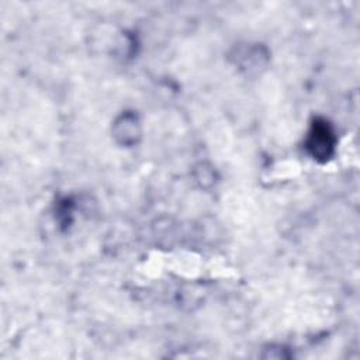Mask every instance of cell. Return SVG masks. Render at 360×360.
<instances>
[{
  "mask_svg": "<svg viewBox=\"0 0 360 360\" xmlns=\"http://www.w3.org/2000/svg\"><path fill=\"white\" fill-rule=\"evenodd\" d=\"M308 146L315 158H326L333 149V134L325 124H314Z\"/></svg>",
  "mask_w": 360,
  "mask_h": 360,
  "instance_id": "obj_1",
  "label": "cell"
}]
</instances>
